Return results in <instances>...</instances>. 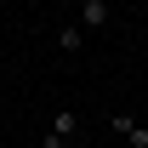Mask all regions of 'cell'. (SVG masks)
I'll list each match as a JSON object with an SVG mask.
<instances>
[{"label": "cell", "instance_id": "obj_1", "mask_svg": "<svg viewBox=\"0 0 148 148\" xmlns=\"http://www.w3.org/2000/svg\"><path fill=\"white\" fill-rule=\"evenodd\" d=\"M108 137L125 148H148V120H137V114H108Z\"/></svg>", "mask_w": 148, "mask_h": 148}, {"label": "cell", "instance_id": "obj_2", "mask_svg": "<svg viewBox=\"0 0 148 148\" xmlns=\"http://www.w3.org/2000/svg\"><path fill=\"white\" fill-rule=\"evenodd\" d=\"M74 137H80V120H74V108H57L51 125H46V137H40V148H69Z\"/></svg>", "mask_w": 148, "mask_h": 148}, {"label": "cell", "instance_id": "obj_3", "mask_svg": "<svg viewBox=\"0 0 148 148\" xmlns=\"http://www.w3.org/2000/svg\"><path fill=\"white\" fill-rule=\"evenodd\" d=\"M108 17H114L108 0H86V6H80V29H86V34H91V29H108Z\"/></svg>", "mask_w": 148, "mask_h": 148}, {"label": "cell", "instance_id": "obj_4", "mask_svg": "<svg viewBox=\"0 0 148 148\" xmlns=\"http://www.w3.org/2000/svg\"><path fill=\"white\" fill-rule=\"evenodd\" d=\"M57 46H63V51H80V46H86V29H80V23L57 29Z\"/></svg>", "mask_w": 148, "mask_h": 148}, {"label": "cell", "instance_id": "obj_5", "mask_svg": "<svg viewBox=\"0 0 148 148\" xmlns=\"http://www.w3.org/2000/svg\"><path fill=\"white\" fill-rule=\"evenodd\" d=\"M69 148H91V143H86V137H74V143H69Z\"/></svg>", "mask_w": 148, "mask_h": 148}]
</instances>
